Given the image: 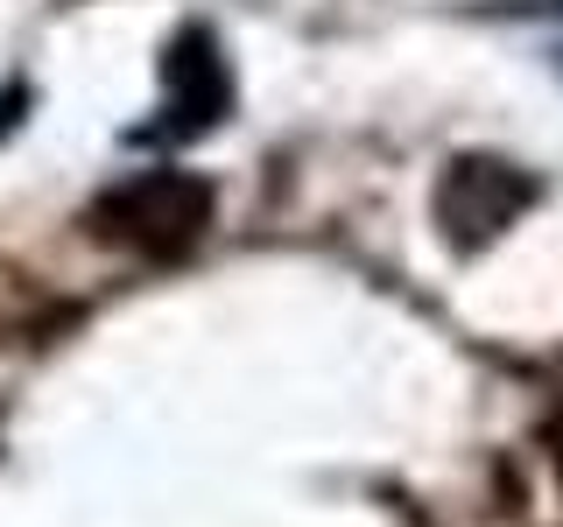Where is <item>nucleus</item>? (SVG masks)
I'll list each match as a JSON object with an SVG mask.
<instances>
[{
    "label": "nucleus",
    "instance_id": "nucleus-1",
    "mask_svg": "<svg viewBox=\"0 0 563 527\" xmlns=\"http://www.w3.org/2000/svg\"><path fill=\"white\" fill-rule=\"evenodd\" d=\"M99 225L141 254H176L205 225V183L184 169H141L99 198Z\"/></svg>",
    "mask_w": 563,
    "mask_h": 527
},
{
    "label": "nucleus",
    "instance_id": "nucleus-2",
    "mask_svg": "<svg viewBox=\"0 0 563 527\" xmlns=\"http://www.w3.org/2000/svg\"><path fill=\"white\" fill-rule=\"evenodd\" d=\"M528 204V176L515 162H486V155H465L451 162V176L437 183V225L457 246H479L500 225H515V211Z\"/></svg>",
    "mask_w": 563,
    "mask_h": 527
},
{
    "label": "nucleus",
    "instance_id": "nucleus-3",
    "mask_svg": "<svg viewBox=\"0 0 563 527\" xmlns=\"http://www.w3.org/2000/svg\"><path fill=\"white\" fill-rule=\"evenodd\" d=\"M169 85H176V105L184 113L169 120V127H184V134H198L219 120V105H225V64H219V49H211V35H176V49H169Z\"/></svg>",
    "mask_w": 563,
    "mask_h": 527
},
{
    "label": "nucleus",
    "instance_id": "nucleus-4",
    "mask_svg": "<svg viewBox=\"0 0 563 527\" xmlns=\"http://www.w3.org/2000/svg\"><path fill=\"white\" fill-rule=\"evenodd\" d=\"M507 8H521V14H563V0H507Z\"/></svg>",
    "mask_w": 563,
    "mask_h": 527
},
{
    "label": "nucleus",
    "instance_id": "nucleus-5",
    "mask_svg": "<svg viewBox=\"0 0 563 527\" xmlns=\"http://www.w3.org/2000/svg\"><path fill=\"white\" fill-rule=\"evenodd\" d=\"M550 444H556V464H563V422H556V429H550Z\"/></svg>",
    "mask_w": 563,
    "mask_h": 527
}]
</instances>
